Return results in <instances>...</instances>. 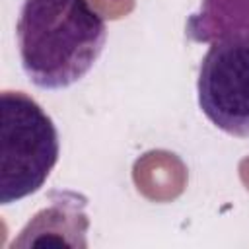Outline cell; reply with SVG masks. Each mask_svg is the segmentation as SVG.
Masks as SVG:
<instances>
[{
	"label": "cell",
	"mask_w": 249,
	"mask_h": 249,
	"mask_svg": "<svg viewBox=\"0 0 249 249\" xmlns=\"http://www.w3.org/2000/svg\"><path fill=\"white\" fill-rule=\"evenodd\" d=\"M16 39L29 82L41 89H64L97 62L107 27L88 0H23Z\"/></svg>",
	"instance_id": "obj_1"
},
{
	"label": "cell",
	"mask_w": 249,
	"mask_h": 249,
	"mask_svg": "<svg viewBox=\"0 0 249 249\" xmlns=\"http://www.w3.org/2000/svg\"><path fill=\"white\" fill-rule=\"evenodd\" d=\"M0 202L37 193L58 161L60 142L53 119L23 91L0 93Z\"/></svg>",
	"instance_id": "obj_2"
},
{
	"label": "cell",
	"mask_w": 249,
	"mask_h": 249,
	"mask_svg": "<svg viewBox=\"0 0 249 249\" xmlns=\"http://www.w3.org/2000/svg\"><path fill=\"white\" fill-rule=\"evenodd\" d=\"M198 107L226 134L249 138V35L212 41L202 56Z\"/></svg>",
	"instance_id": "obj_3"
},
{
	"label": "cell",
	"mask_w": 249,
	"mask_h": 249,
	"mask_svg": "<svg viewBox=\"0 0 249 249\" xmlns=\"http://www.w3.org/2000/svg\"><path fill=\"white\" fill-rule=\"evenodd\" d=\"M187 33L200 43L249 35V0H202L187 21Z\"/></svg>",
	"instance_id": "obj_4"
}]
</instances>
